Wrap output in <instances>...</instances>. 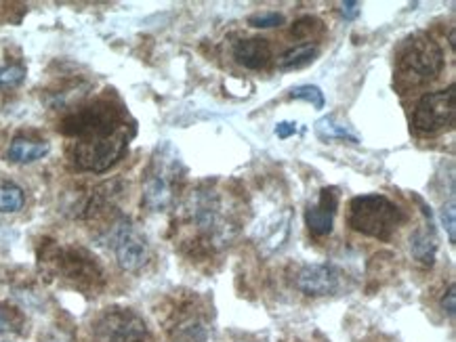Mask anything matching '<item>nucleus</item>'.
Returning <instances> with one entry per match:
<instances>
[{"instance_id":"obj_1","label":"nucleus","mask_w":456,"mask_h":342,"mask_svg":"<svg viewBox=\"0 0 456 342\" xmlns=\"http://www.w3.org/2000/svg\"><path fill=\"white\" fill-rule=\"evenodd\" d=\"M444 69V51L434 38L417 34L397 55L395 86L402 92L419 89L440 76Z\"/></svg>"},{"instance_id":"obj_2","label":"nucleus","mask_w":456,"mask_h":342,"mask_svg":"<svg viewBox=\"0 0 456 342\" xmlns=\"http://www.w3.org/2000/svg\"><path fill=\"white\" fill-rule=\"evenodd\" d=\"M404 212L381 194L358 195L349 202L347 223L354 231L374 240H389L404 223Z\"/></svg>"},{"instance_id":"obj_3","label":"nucleus","mask_w":456,"mask_h":342,"mask_svg":"<svg viewBox=\"0 0 456 342\" xmlns=\"http://www.w3.org/2000/svg\"><path fill=\"white\" fill-rule=\"evenodd\" d=\"M43 265L53 277H60L83 292H95L103 286V271L89 252L78 246H53L43 257Z\"/></svg>"},{"instance_id":"obj_4","label":"nucleus","mask_w":456,"mask_h":342,"mask_svg":"<svg viewBox=\"0 0 456 342\" xmlns=\"http://www.w3.org/2000/svg\"><path fill=\"white\" fill-rule=\"evenodd\" d=\"M168 154V145L158 149V155L151 160V166L145 175L143 181V204L150 211H167L175 200V185L179 177V158L171 149Z\"/></svg>"},{"instance_id":"obj_5","label":"nucleus","mask_w":456,"mask_h":342,"mask_svg":"<svg viewBox=\"0 0 456 342\" xmlns=\"http://www.w3.org/2000/svg\"><path fill=\"white\" fill-rule=\"evenodd\" d=\"M105 242L112 246L116 260L128 274H137V271H142L150 263L151 251L148 240L125 217L116 219L112 223V227L105 234Z\"/></svg>"},{"instance_id":"obj_6","label":"nucleus","mask_w":456,"mask_h":342,"mask_svg":"<svg viewBox=\"0 0 456 342\" xmlns=\"http://www.w3.org/2000/svg\"><path fill=\"white\" fill-rule=\"evenodd\" d=\"M456 115V86L450 84L446 91L429 92L420 97L414 107L412 124L420 135H436L454 124Z\"/></svg>"},{"instance_id":"obj_7","label":"nucleus","mask_w":456,"mask_h":342,"mask_svg":"<svg viewBox=\"0 0 456 342\" xmlns=\"http://www.w3.org/2000/svg\"><path fill=\"white\" fill-rule=\"evenodd\" d=\"M133 131L118 132V135L99 139V141L74 143L72 158L74 164L89 172H105L110 171L116 162L126 152L128 141H131Z\"/></svg>"},{"instance_id":"obj_8","label":"nucleus","mask_w":456,"mask_h":342,"mask_svg":"<svg viewBox=\"0 0 456 342\" xmlns=\"http://www.w3.org/2000/svg\"><path fill=\"white\" fill-rule=\"evenodd\" d=\"M93 334L97 342H143L148 326L143 317L131 309H105L93 323Z\"/></svg>"},{"instance_id":"obj_9","label":"nucleus","mask_w":456,"mask_h":342,"mask_svg":"<svg viewBox=\"0 0 456 342\" xmlns=\"http://www.w3.org/2000/svg\"><path fill=\"white\" fill-rule=\"evenodd\" d=\"M190 214L198 229L207 231L208 235L219 237L227 234L224 206H221L219 195L213 189H198L196 194H191Z\"/></svg>"},{"instance_id":"obj_10","label":"nucleus","mask_w":456,"mask_h":342,"mask_svg":"<svg viewBox=\"0 0 456 342\" xmlns=\"http://www.w3.org/2000/svg\"><path fill=\"white\" fill-rule=\"evenodd\" d=\"M295 288L307 297H329L341 290V274L332 265H303L295 274Z\"/></svg>"},{"instance_id":"obj_11","label":"nucleus","mask_w":456,"mask_h":342,"mask_svg":"<svg viewBox=\"0 0 456 342\" xmlns=\"http://www.w3.org/2000/svg\"><path fill=\"white\" fill-rule=\"evenodd\" d=\"M290 225H292V212L289 208L282 211H273L261 219V223L255 227V242L263 254H273L282 251L284 243L290 237Z\"/></svg>"},{"instance_id":"obj_12","label":"nucleus","mask_w":456,"mask_h":342,"mask_svg":"<svg viewBox=\"0 0 456 342\" xmlns=\"http://www.w3.org/2000/svg\"><path fill=\"white\" fill-rule=\"evenodd\" d=\"M338 211V189L324 187L320 191L318 200L307 206L305 211V225L309 234L315 237H324L332 234L335 227V217Z\"/></svg>"},{"instance_id":"obj_13","label":"nucleus","mask_w":456,"mask_h":342,"mask_svg":"<svg viewBox=\"0 0 456 342\" xmlns=\"http://www.w3.org/2000/svg\"><path fill=\"white\" fill-rule=\"evenodd\" d=\"M233 60L238 66L247 69H265L272 63V46L265 38L238 40L232 49Z\"/></svg>"},{"instance_id":"obj_14","label":"nucleus","mask_w":456,"mask_h":342,"mask_svg":"<svg viewBox=\"0 0 456 342\" xmlns=\"http://www.w3.org/2000/svg\"><path fill=\"white\" fill-rule=\"evenodd\" d=\"M51 152V145L40 139H28V137H15L9 145V160L17 162V164H32V162L43 160L46 154Z\"/></svg>"},{"instance_id":"obj_15","label":"nucleus","mask_w":456,"mask_h":342,"mask_svg":"<svg viewBox=\"0 0 456 342\" xmlns=\"http://www.w3.org/2000/svg\"><path fill=\"white\" fill-rule=\"evenodd\" d=\"M411 254L420 265H434L437 254V237L434 225H429V227H419L411 235Z\"/></svg>"},{"instance_id":"obj_16","label":"nucleus","mask_w":456,"mask_h":342,"mask_svg":"<svg viewBox=\"0 0 456 342\" xmlns=\"http://www.w3.org/2000/svg\"><path fill=\"white\" fill-rule=\"evenodd\" d=\"M171 334L177 342H207L210 330L208 323L200 315H191L190 313V315H183L181 320H177Z\"/></svg>"},{"instance_id":"obj_17","label":"nucleus","mask_w":456,"mask_h":342,"mask_svg":"<svg viewBox=\"0 0 456 342\" xmlns=\"http://www.w3.org/2000/svg\"><path fill=\"white\" fill-rule=\"evenodd\" d=\"M320 55V46L315 43H305L295 46V49L286 51L282 57H278V69L282 72H290V69H301L307 68L309 63H314Z\"/></svg>"},{"instance_id":"obj_18","label":"nucleus","mask_w":456,"mask_h":342,"mask_svg":"<svg viewBox=\"0 0 456 342\" xmlns=\"http://www.w3.org/2000/svg\"><path fill=\"white\" fill-rule=\"evenodd\" d=\"M315 132H318V137L324 139V141L360 143L358 135H355L347 124H343L337 115H324V118L315 122Z\"/></svg>"},{"instance_id":"obj_19","label":"nucleus","mask_w":456,"mask_h":342,"mask_svg":"<svg viewBox=\"0 0 456 342\" xmlns=\"http://www.w3.org/2000/svg\"><path fill=\"white\" fill-rule=\"evenodd\" d=\"M23 204H26V195H23V189L20 185L7 181V179H0V212H20Z\"/></svg>"},{"instance_id":"obj_20","label":"nucleus","mask_w":456,"mask_h":342,"mask_svg":"<svg viewBox=\"0 0 456 342\" xmlns=\"http://www.w3.org/2000/svg\"><path fill=\"white\" fill-rule=\"evenodd\" d=\"M26 320L21 311L9 303H0V334H21Z\"/></svg>"},{"instance_id":"obj_21","label":"nucleus","mask_w":456,"mask_h":342,"mask_svg":"<svg viewBox=\"0 0 456 342\" xmlns=\"http://www.w3.org/2000/svg\"><path fill=\"white\" fill-rule=\"evenodd\" d=\"M289 97H290V99L305 101V103H309V106H312L314 109H324V106H326L324 92H322L320 86H315V84L292 86Z\"/></svg>"},{"instance_id":"obj_22","label":"nucleus","mask_w":456,"mask_h":342,"mask_svg":"<svg viewBox=\"0 0 456 342\" xmlns=\"http://www.w3.org/2000/svg\"><path fill=\"white\" fill-rule=\"evenodd\" d=\"M26 80V68L20 63H9V66H0V91L13 89Z\"/></svg>"},{"instance_id":"obj_23","label":"nucleus","mask_w":456,"mask_h":342,"mask_svg":"<svg viewBox=\"0 0 456 342\" xmlns=\"http://www.w3.org/2000/svg\"><path fill=\"white\" fill-rule=\"evenodd\" d=\"M284 23V15L278 11H259L248 17V26L261 28V30H270V28H278Z\"/></svg>"},{"instance_id":"obj_24","label":"nucleus","mask_w":456,"mask_h":342,"mask_svg":"<svg viewBox=\"0 0 456 342\" xmlns=\"http://www.w3.org/2000/svg\"><path fill=\"white\" fill-rule=\"evenodd\" d=\"M322 23L315 20L312 15H305L301 17V20H297L292 23V36L299 38V40H305V38H312L315 32L322 30Z\"/></svg>"},{"instance_id":"obj_25","label":"nucleus","mask_w":456,"mask_h":342,"mask_svg":"<svg viewBox=\"0 0 456 342\" xmlns=\"http://www.w3.org/2000/svg\"><path fill=\"white\" fill-rule=\"evenodd\" d=\"M440 217H442L444 229L448 231L450 243H456V206H454V198L442 206Z\"/></svg>"},{"instance_id":"obj_26","label":"nucleus","mask_w":456,"mask_h":342,"mask_svg":"<svg viewBox=\"0 0 456 342\" xmlns=\"http://www.w3.org/2000/svg\"><path fill=\"white\" fill-rule=\"evenodd\" d=\"M362 13V4L358 3V0H347V3H341V15L345 17V20L354 21L358 20Z\"/></svg>"},{"instance_id":"obj_27","label":"nucleus","mask_w":456,"mask_h":342,"mask_svg":"<svg viewBox=\"0 0 456 342\" xmlns=\"http://www.w3.org/2000/svg\"><path fill=\"white\" fill-rule=\"evenodd\" d=\"M273 132H276L278 139H289L299 132V124H297V122H278Z\"/></svg>"},{"instance_id":"obj_28","label":"nucleus","mask_w":456,"mask_h":342,"mask_svg":"<svg viewBox=\"0 0 456 342\" xmlns=\"http://www.w3.org/2000/svg\"><path fill=\"white\" fill-rule=\"evenodd\" d=\"M442 306H444V311H446L450 317H454V311H456V306H454V286L448 288V294H446V297H444Z\"/></svg>"},{"instance_id":"obj_29","label":"nucleus","mask_w":456,"mask_h":342,"mask_svg":"<svg viewBox=\"0 0 456 342\" xmlns=\"http://www.w3.org/2000/svg\"><path fill=\"white\" fill-rule=\"evenodd\" d=\"M238 342H255V340H250V338H242V340H238Z\"/></svg>"}]
</instances>
